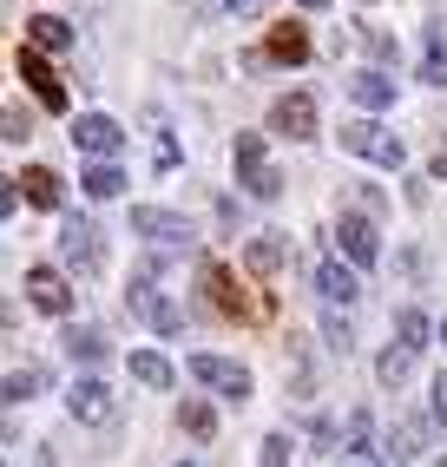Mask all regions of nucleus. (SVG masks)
Returning <instances> with one entry per match:
<instances>
[{"label": "nucleus", "instance_id": "obj_8", "mask_svg": "<svg viewBox=\"0 0 447 467\" xmlns=\"http://www.w3.org/2000/svg\"><path fill=\"white\" fill-rule=\"evenodd\" d=\"M191 376H198L204 389H217V395H231V401H244V395H250V368L224 362V356H191Z\"/></svg>", "mask_w": 447, "mask_h": 467}, {"label": "nucleus", "instance_id": "obj_12", "mask_svg": "<svg viewBox=\"0 0 447 467\" xmlns=\"http://www.w3.org/2000/svg\"><path fill=\"white\" fill-rule=\"evenodd\" d=\"M132 231L151 237V244H191V224H184L178 211H158V204H139L132 211Z\"/></svg>", "mask_w": 447, "mask_h": 467}, {"label": "nucleus", "instance_id": "obj_31", "mask_svg": "<svg viewBox=\"0 0 447 467\" xmlns=\"http://www.w3.org/2000/svg\"><path fill=\"white\" fill-rule=\"evenodd\" d=\"M428 86H447V34H434V47H428V73H421Z\"/></svg>", "mask_w": 447, "mask_h": 467}, {"label": "nucleus", "instance_id": "obj_10", "mask_svg": "<svg viewBox=\"0 0 447 467\" xmlns=\"http://www.w3.org/2000/svg\"><path fill=\"white\" fill-rule=\"evenodd\" d=\"M336 244H342V257H348V264H375V257H381L375 224H369L362 211H342V217H336Z\"/></svg>", "mask_w": 447, "mask_h": 467}, {"label": "nucleus", "instance_id": "obj_2", "mask_svg": "<svg viewBox=\"0 0 447 467\" xmlns=\"http://www.w3.org/2000/svg\"><path fill=\"white\" fill-rule=\"evenodd\" d=\"M59 257H67V270L92 276V270H99V257H106L99 224H86V217H67V224H59Z\"/></svg>", "mask_w": 447, "mask_h": 467}, {"label": "nucleus", "instance_id": "obj_32", "mask_svg": "<svg viewBox=\"0 0 447 467\" xmlns=\"http://www.w3.org/2000/svg\"><path fill=\"white\" fill-rule=\"evenodd\" d=\"M264 467H290V434H264Z\"/></svg>", "mask_w": 447, "mask_h": 467}, {"label": "nucleus", "instance_id": "obj_6", "mask_svg": "<svg viewBox=\"0 0 447 467\" xmlns=\"http://www.w3.org/2000/svg\"><path fill=\"white\" fill-rule=\"evenodd\" d=\"M67 409H73V421H86V428H106L112 415H119V395L106 389V382H73V395H67Z\"/></svg>", "mask_w": 447, "mask_h": 467}, {"label": "nucleus", "instance_id": "obj_28", "mask_svg": "<svg viewBox=\"0 0 447 467\" xmlns=\"http://www.w3.org/2000/svg\"><path fill=\"white\" fill-rule=\"evenodd\" d=\"M342 448H348V454H369V409H348V421H342Z\"/></svg>", "mask_w": 447, "mask_h": 467}, {"label": "nucleus", "instance_id": "obj_36", "mask_svg": "<svg viewBox=\"0 0 447 467\" xmlns=\"http://www.w3.org/2000/svg\"><path fill=\"white\" fill-rule=\"evenodd\" d=\"M434 421H447V376L434 382Z\"/></svg>", "mask_w": 447, "mask_h": 467}, {"label": "nucleus", "instance_id": "obj_24", "mask_svg": "<svg viewBox=\"0 0 447 467\" xmlns=\"http://www.w3.org/2000/svg\"><path fill=\"white\" fill-rule=\"evenodd\" d=\"M132 376H139L145 389H172V362L151 356V349H139V356H132Z\"/></svg>", "mask_w": 447, "mask_h": 467}, {"label": "nucleus", "instance_id": "obj_22", "mask_svg": "<svg viewBox=\"0 0 447 467\" xmlns=\"http://www.w3.org/2000/svg\"><path fill=\"white\" fill-rule=\"evenodd\" d=\"M178 428H184V434H198V441H211V434H217V415L204 409L198 395H184V409H178Z\"/></svg>", "mask_w": 447, "mask_h": 467}, {"label": "nucleus", "instance_id": "obj_37", "mask_svg": "<svg viewBox=\"0 0 447 467\" xmlns=\"http://www.w3.org/2000/svg\"><path fill=\"white\" fill-rule=\"evenodd\" d=\"M348 467H381V454H348Z\"/></svg>", "mask_w": 447, "mask_h": 467}, {"label": "nucleus", "instance_id": "obj_1", "mask_svg": "<svg viewBox=\"0 0 447 467\" xmlns=\"http://www.w3.org/2000/svg\"><path fill=\"white\" fill-rule=\"evenodd\" d=\"M342 151H356V159H369V165H389V171L408 165V145L395 132H381L375 119H348V126H342Z\"/></svg>", "mask_w": 447, "mask_h": 467}, {"label": "nucleus", "instance_id": "obj_27", "mask_svg": "<svg viewBox=\"0 0 447 467\" xmlns=\"http://www.w3.org/2000/svg\"><path fill=\"white\" fill-rule=\"evenodd\" d=\"M408 368H414V356H408L401 342H395V349H381V362H375V376L389 382V389H401V382H408Z\"/></svg>", "mask_w": 447, "mask_h": 467}, {"label": "nucleus", "instance_id": "obj_15", "mask_svg": "<svg viewBox=\"0 0 447 467\" xmlns=\"http://www.w3.org/2000/svg\"><path fill=\"white\" fill-rule=\"evenodd\" d=\"M26 198H34L40 211H59V204H67V184H59V171H47V165H26Z\"/></svg>", "mask_w": 447, "mask_h": 467}, {"label": "nucleus", "instance_id": "obj_23", "mask_svg": "<svg viewBox=\"0 0 447 467\" xmlns=\"http://www.w3.org/2000/svg\"><path fill=\"white\" fill-rule=\"evenodd\" d=\"M67 356H73V362H99V356H106V336L73 323V329H67Z\"/></svg>", "mask_w": 447, "mask_h": 467}, {"label": "nucleus", "instance_id": "obj_13", "mask_svg": "<svg viewBox=\"0 0 447 467\" xmlns=\"http://www.w3.org/2000/svg\"><path fill=\"white\" fill-rule=\"evenodd\" d=\"M389 454H395V467L421 461V454H428V421H421V415H401V421L389 428Z\"/></svg>", "mask_w": 447, "mask_h": 467}, {"label": "nucleus", "instance_id": "obj_30", "mask_svg": "<svg viewBox=\"0 0 447 467\" xmlns=\"http://www.w3.org/2000/svg\"><path fill=\"white\" fill-rule=\"evenodd\" d=\"M323 342H329L336 356H348V349H356V329H348L342 317H323Z\"/></svg>", "mask_w": 447, "mask_h": 467}, {"label": "nucleus", "instance_id": "obj_25", "mask_svg": "<svg viewBox=\"0 0 447 467\" xmlns=\"http://www.w3.org/2000/svg\"><path fill=\"white\" fill-rule=\"evenodd\" d=\"M237 184H244V192H250V198H264V204H270V198L283 192V178H276L270 165H250V171H237Z\"/></svg>", "mask_w": 447, "mask_h": 467}, {"label": "nucleus", "instance_id": "obj_26", "mask_svg": "<svg viewBox=\"0 0 447 467\" xmlns=\"http://www.w3.org/2000/svg\"><path fill=\"white\" fill-rule=\"evenodd\" d=\"M79 184H86L92 198H119V192H125V171H119V165H92Z\"/></svg>", "mask_w": 447, "mask_h": 467}, {"label": "nucleus", "instance_id": "obj_19", "mask_svg": "<svg viewBox=\"0 0 447 467\" xmlns=\"http://www.w3.org/2000/svg\"><path fill=\"white\" fill-rule=\"evenodd\" d=\"M316 290H323L329 303H356V296H362L356 270H342V264H323V270H316Z\"/></svg>", "mask_w": 447, "mask_h": 467}, {"label": "nucleus", "instance_id": "obj_11", "mask_svg": "<svg viewBox=\"0 0 447 467\" xmlns=\"http://www.w3.org/2000/svg\"><path fill=\"white\" fill-rule=\"evenodd\" d=\"M73 145H79V151H92V159H99V165H112V151L125 145V132L112 126L106 112H86L79 126H73Z\"/></svg>", "mask_w": 447, "mask_h": 467}, {"label": "nucleus", "instance_id": "obj_17", "mask_svg": "<svg viewBox=\"0 0 447 467\" xmlns=\"http://www.w3.org/2000/svg\"><path fill=\"white\" fill-rule=\"evenodd\" d=\"M283 257H290V251H283V237H250V244H244V270H250V276H276Z\"/></svg>", "mask_w": 447, "mask_h": 467}, {"label": "nucleus", "instance_id": "obj_35", "mask_svg": "<svg viewBox=\"0 0 447 467\" xmlns=\"http://www.w3.org/2000/svg\"><path fill=\"white\" fill-rule=\"evenodd\" d=\"M362 40H369V53H375V59H395V40H389V34H362Z\"/></svg>", "mask_w": 447, "mask_h": 467}, {"label": "nucleus", "instance_id": "obj_39", "mask_svg": "<svg viewBox=\"0 0 447 467\" xmlns=\"http://www.w3.org/2000/svg\"><path fill=\"white\" fill-rule=\"evenodd\" d=\"M296 7H323V0H296Z\"/></svg>", "mask_w": 447, "mask_h": 467}, {"label": "nucleus", "instance_id": "obj_40", "mask_svg": "<svg viewBox=\"0 0 447 467\" xmlns=\"http://www.w3.org/2000/svg\"><path fill=\"white\" fill-rule=\"evenodd\" d=\"M441 342H447V323H441Z\"/></svg>", "mask_w": 447, "mask_h": 467}, {"label": "nucleus", "instance_id": "obj_34", "mask_svg": "<svg viewBox=\"0 0 447 467\" xmlns=\"http://www.w3.org/2000/svg\"><path fill=\"white\" fill-rule=\"evenodd\" d=\"M224 7H231V14H237V20H257V14H264V7H270V0H224Z\"/></svg>", "mask_w": 447, "mask_h": 467}, {"label": "nucleus", "instance_id": "obj_18", "mask_svg": "<svg viewBox=\"0 0 447 467\" xmlns=\"http://www.w3.org/2000/svg\"><path fill=\"white\" fill-rule=\"evenodd\" d=\"M270 59H283V67H303L309 59V34L290 20V26H270Z\"/></svg>", "mask_w": 447, "mask_h": 467}, {"label": "nucleus", "instance_id": "obj_29", "mask_svg": "<svg viewBox=\"0 0 447 467\" xmlns=\"http://www.w3.org/2000/svg\"><path fill=\"white\" fill-rule=\"evenodd\" d=\"M231 159H237V171H250V165H264V132H237V145H231Z\"/></svg>", "mask_w": 447, "mask_h": 467}, {"label": "nucleus", "instance_id": "obj_7", "mask_svg": "<svg viewBox=\"0 0 447 467\" xmlns=\"http://www.w3.org/2000/svg\"><path fill=\"white\" fill-rule=\"evenodd\" d=\"M270 132H283V139H316V99H309V92H283V99L270 106Z\"/></svg>", "mask_w": 447, "mask_h": 467}, {"label": "nucleus", "instance_id": "obj_20", "mask_svg": "<svg viewBox=\"0 0 447 467\" xmlns=\"http://www.w3.org/2000/svg\"><path fill=\"white\" fill-rule=\"evenodd\" d=\"M395 336H401L408 356H421L428 349V317H421V309H395Z\"/></svg>", "mask_w": 447, "mask_h": 467}, {"label": "nucleus", "instance_id": "obj_21", "mask_svg": "<svg viewBox=\"0 0 447 467\" xmlns=\"http://www.w3.org/2000/svg\"><path fill=\"white\" fill-rule=\"evenodd\" d=\"M47 389V368L40 362H26V368H7V401H34Z\"/></svg>", "mask_w": 447, "mask_h": 467}, {"label": "nucleus", "instance_id": "obj_33", "mask_svg": "<svg viewBox=\"0 0 447 467\" xmlns=\"http://www.w3.org/2000/svg\"><path fill=\"white\" fill-rule=\"evenodd\" d=\"M26 132H34V119H26L20 106H7V145H26Z\"/></svg>", "mask_w": 447, "mask_h": 467}, {"label": "nucleus", "instance_id": "obj_14", "mask_svg": "<svg viewBox=\"0 0 447 467\" xmlns=\"http://www.w3.org/2000/svg\"><path fill=\"white\" fill-rule=\"evenodd\" d=\"M26 47H34V53H67L73 47V26L59 14H34V20H26Z\"/></svg>", "mask_w": 447, "mask_h": 467}, {"label": "nucleus", "instance_id": "obj_16", "mask_svg": "<svg viewBox=\"0 0 447 467\" xmlns=\"http://www.w3.org/2000/svg\"><path fill=\"white\" fill-rule=\"evenodd\" d=\"M348 92H356V106H369V112L395 106V79L389 73H348Z\"/></svg>", "mask_w": 447, "mask_h": 467}, {"label": "nucleus", "instance_id": "obj_4", "mask_svg": "<svg viewBox=\"0 0 447 467\" xmlns=\"http://www.w3.org/2000/svg\"><path fill=\"white\" fill-rule=\"evenodd\" d=\"M151 270H158V264H145V270L132 276V309H139V317H145L158 336H178L184 317H178V303H172V296H158V290H151Z\"/></svg>", "mask_w": 447, "mask_h": 467}, {"label": "nucleus", "instance_id": "obj_38", "mask_svg": "<svg viewBox=\"0 0 447 467\" xmlns=\"http://www.w3.org/2000/svg\"><path fill=\"white\" fill-rule=\"evenodd\" d=\"M434 178H441V184H447V151H441V159H434Z\"/></svg>", "mask_w": 447, "mask_h": 467}, {"label": "nucleus", "instance_id": "obj_5", "mask_svg": "<svg viewBox=\"0 0 447 467\" xmlns=\"http://www.w3.org/2000/svg\"><path fill=\"white\" fill-rule=\"evenodd\" d=\"M14 67H20V79L34 86V99H40L47 112H67V79H59V73L47 67V53H34V47H20V53H14Z\"/></svg>", "mask_w": 447, "mask_h": 467}, {"label": "nucleus", "instance_id": "obj_3", "mask_svg": "<svg viewBox=\"0 0 447 467\" xmlns=\"http://www.w3.org/2000/svg\"><path fill=\"white\" fill-rule=\"evenodd\" d=\"M198 276H204L211 303L224 309V317H237V323H250V317H264V309H270V303H257V296H244V290L231 284V270H224L217 257H204V270H198Z\"/></svg>", "mask_w": 447, "mask_h": 467}, {"label": "nucleus", "instance_id": "obj_9", "mask_svg": "<svg viewBox=\"0 0 447 467\" xmlns=\"http://www.w3.org/2000/svg\"><path fill=\"white\" fill-rule=\"evenodd\" d=\"M26 303L47 309V317H67V309H73V290H67V276H59V270L34 264V270H26Z\"/></svg>", "mask_w": 447, "mask_h": 467}]
</instances>
